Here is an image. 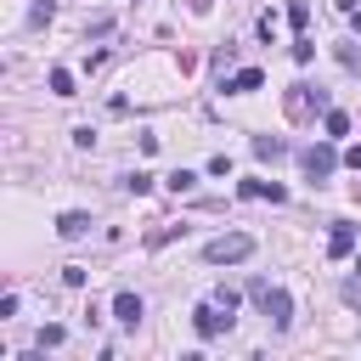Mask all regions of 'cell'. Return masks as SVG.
I'll return each instance as SVG.
<instances>
[{
	"mask_svg": "<svg viewBox=\"0 0 361 361\" xmlns=\"http://www.w3.org/2000/svg\"><path fill=\"white\" fill-rule=\"evenodd\" d=\"M249 299L265 310V322L277 328V333H288V328H294V299H288L283 288H271V283H260V277H254V283H249Z\"/></svg>",
	"mask_w": 361,
	"mask_h": 361,
	"instance_id": "obj_1",
	"label": "cell"
},
{
	"mask_svg": "<svg viewBox=\"0 0 361 361\" xmlns=\"http://www.w3.org/2000/svg\"><path fill=\"white\" fill-rule=\"evenodd\" d=\"M249 254H254V237H249V232H226V237L203 243V260H209V265H237V260H249Z\"/></svg>",
	"mask_w": 361,
	"mask_h": 361,
	"instance_id": "obj_2",
	"label": "cell"
},
{
	"mask_svg": "<svg viewBox=\"0 0 361 361\" xmlns=\"http://www.w3.org/2000/svg\"><path fill=\"white\" fill-rule=\"evenodd\" d=\"M192 328H198V339H220V333H232V310H220V305L209 299V305L192 310Z\"/></svg>",
	"mask_w": 361,
	"mask_h": 361,
	"instance_id": "obj_3",
	"label": "cell"
},
{
	"mask_svg": "<svg viewBox=\"0 0 361 361\" xmlns=\"http://www.w3.org/2000/svg\"><path fill=\"white\" fill-rule=\"evenodd\" d=\"M299 164H305V175H310V180H328V175L339 169V153H333L328 142H316V147H305V153H299Z\"/></svg>",
	"mask_w": 361,
	"mask_h": 361,
	"instance_id": "obj_4",
	"label": "cell"
},
{
	"mask_svg": "<svg viewBox=\"0 0 361 361\" xmlns=\"http://www.w3.org/2000/svg\"><path fill=\"white\" fill-rule=\"evenodd\" d=\"M316 108L328 113V96H322V90H310V85H294V90H288V119H310Z\"/></svg>",
	"mask_w": 361,
	"mask_h": 361,
	"instance_id": "obj_5",
	"label": "cell"
},
{
	"mask_svg": "<svg viewBox=\"0 0 361 361\" xmlns=\"http://www.w3.org/2000/svg\"><path fill=\"white\" fill-rule=\"evenodd\" d=\"M90 226H96V220H90V215H79V209H68V215H57V237H68V243H79V237L90 232Z\"/></svg>",
	"mask_w": 361,
	"mask_h": 361,
	"instance_id": "obj_6",
	"label": "cell"
},
{
	"mask_svg": "<svg viewBox=\"0 0 361 361\" xmlns=\"http://www.w3.org/2000/svg\"><path fill=\"white\" fill-rule=\"evenodd\" d=\"M237 192H243V198H271V203H283V198H288L283 180H243Z\"/></svg>",
	"mask_w": 361,
	"mask_h": 361,
	"instance_id": "obj_7",
	"label": "cell"
},
{
	"mask_svg": "<svg viewBox=\"0 0 361 361\" xmlns=\"http://www.w3.org/2000/svg\"><path fill=\"white\" fill-rule=\"evenodd\" d=\"M142 310H147V305H142V294H119V299H113V316H119L124 328L142 322Z\"/></svg>",
	"mask_w": 361,
	"mask_h": 361,
	"instance_id": "obj_8",
	"label": "cell"
},
{
	"mask_svg": "<svg viewBox=\"0 0 361 361\" xmlns=\"http://www.w3.org/2000/svg\"><path fill=\"white\" fill-rule=\"evenodd\" d=\"M350 249H355V226H344V220H339V226H333V237H328V254H339V260H344Z\"/></svg>",
	"mask_w": 361,
	"mask_h": 361,
	"instance_id": "obj_9",
	"label": "cell"
},
{
	"mask_svg": "<svg viewBox=\"0 0 361 361\" xmlns=\"http://www.w3.org/2000/svg\"><path fill=\"white\" fill-rule=\"evenodd\" d=\"M260 85H265V74H260V68H243V74H237L232 85H226V90H232V96H249V90H260Z\"/></svg>",
	"mask_w": 361,
	"mask_h": 361,
	"instance_id": "obj_10",
	"label": "cell"
},
{
	"mask_svg": "<svg viewBox=\"0 0 361 361\" xmlns=\"http://www.w3.org/2000/svg\"><path fill=\"white\" fill-rule=\"evenodd\" d=\"M254 153H260V158H283L288 142H277V135H254Z\"/></svg>",
	"mask_w": 361,
	"mask_h": 361,
	"instance_id": "obj_11",
	"label": "cell"
},
{
	"mask_svg": "<svg viewBox=\"0 0 361 361\" xmlns=\"http://www.w3.org/2000/svg\"><path fill=\"white\" fill-rule=\"evenodd\" d=\"M322 124H328V142H339V135H350V119H344L339 108H328V119H322Z\"/></svg>",
	"mask_w": 361,
	"mask_h": 361,
	"instance_id": "obj_12",
	"label": "cell"
},
{
	"mask_svg": "<svg viewBox=\"0 0 361 361\" xmlns=\"http://www.w3.org/2000/svg\"><path fill=\"white\" fill-rule=\"evenodd\" d=\"M51 96H74V74L68 68H51Z\"/></svg>",
	"mask_w": 361,
	"mask_h": 361,
	"instance_id": "obj_13",
	"label": "cell"
},
{
	"mask_svg": "<svg viewBox=\"0 0 361 361\" xmlns=\"http://www.w3.org/2000/svg\"><path fill=\"white\" fill-rule=\"evenodd\" d=\"M62 339H68V333H62V328H57V322H51V328H40V350H57V344H62Z\"/></svg>",
	"mask_w": 361,
	"mask_h": 361,
	"instance_id": "obj_14",
	"label": "cell"
},
{
	"mask_svg": "<svg viewBox=\"0 0 361 361\" xmlns=\"http://www.w3.org/2000/svg\"><path fill=\"white\" fill-rule=\"evenodd\" d=\"M169 187H175V192H192V187H198V175H192V169H175V175H169Z\"/></svg>",
	"mask_w": 361,
	"mask_h": 361,
	"instance_id": "obj_15",
	"label": "cell"
},
{
	"mask_svg": "<svg viewBox=\"0 0 361 361\" xmlns=\"http://www.w3.org/2000/svg\"><path fill=\"white\" fill-rule=\"evenodd\" d=\"M344 164H350V169H361V147H344Z\"/></svg>",
	"mask_w": 361,
	"mask_h": 361,
	"instance_id": "obj_16",
	"label": "cell"
}]
</instances>
